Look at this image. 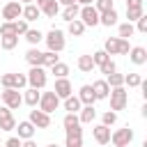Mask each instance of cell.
<instances>
[{
	"mask_svg": "<svg viewBox=\"0 0 147 147\" xmlns=\"http://www.w3.org/2000/svg\"><path fill=\"white\" fill-rule=\"evenodd\" d=\"M103 51L108 55H126L131 51L129 46V39H119V37H108L106 44H103Z\"/></svg>",
	"mask_w": 147,
	"mask_h": 147,
	"instance_id": "6da1fadb",
	"label": "cell"
},
{
	"mask_svg": "<svg viewBox=\"0 0 147 147\" xmlns=\"http://www.w3.org/2000/svg\"><path fill=\"white\" fill-rule=\"evenodd\" d=\"M110 110H124L126 108V103H129V92L124 90V85H119V87H110Z\"/></svg>",
	"mask_w": 147,
	"mask_h": 147,
	"instance_id": "7a4b0ae2",
	"label": "cell"
},
{
	"mask_svg": "<svg viewBox=\"0 0 147 147\" xmlns=\"http://www.w3.org/2000/svg\"><path fill=\"white\" fill-rule=\"evenodd\" d=\"M46 46H48V51H53V53H60V51H64V46H67V39H64V32L62 30H57V28H53L46 37Z\"/></svg>",
	"mask_w": 147,
	"mask_h": 147,
	"instance_id": "3957f363",
	"label": "cell"
},
{
	"mask_svg": "<svg viewBox=\"0 0 147 147\" xmlns=\"http://www.w3.org/2000/svg\"><path fill=\"white\" fill-rule=\"evenodd\" d=\"M25 78H28V85L30 87H37V90H44L46 87V80H48L44 67H30V71H28Z\"/></svg>",
	"mask_w": 147,
	"mask_h": 147,
	"instance_id": "277c9868",
	"label": "cell"
},
{
	"mask_svg": "<svg viewBox=\"0 0 147 147\" xmlns=\"http://www.w3.org/2000/svg\"><path fill=\"white\" fill-rule=\"evenodd\" d=\"M39 110H44V113H55L57 110V106H60V96L51 90V92H41V96H39Z\"/></svg>",
	"mask_w": 147,
	"mask_h": 147,
	"instance_id": "5b68a950",
	"label": "cell"
},
{
	"mask_svg": "<svg viewBox=\"0 0 147 147\" xmlns=\"http://www.w3.org/2000/svg\"><path fill=\"white\" fill-rule=\"evenodd\" d=\"M78 18L83 21L85 28H94V25H99V11L94 9V5H83L80 11H78Z\"/></svg>",
	"mask_w": 147,
	"mask_h": 147,
	"instance_id": "8992f818",
	"label": "cell"
},
{
	"mask_svg": "<svg viewBox=\"0 0 147 147\" xmlns=\"http://www.w3.org/2000/svg\"><path fill=\"white\" fill-rule=\"evenodd\" d=\"M131 140H133V129H129V126L117 129L115 133H110V142H113L115 147H129Z\"/></svg>",
	"mask_w": 147,
	"mask_h": 147,
	"instance_id": "52a82bcc",
	"label": "cell"
},
{
	"mask_svg": "<svg viewBox=\"0 0 147 147\" xmlns=\"http://www.w3.org/2000/svg\"><path fill=\"white\" fill-rule=\"evenodd\" d=\"M2 103H5L9 110H16V108L23 103V94H21L18 90H14V87H5V92H2Z\"/></svg>",
	"mask_w": 147,
	"mask_h": 147,
	"instance_id": "ba28073f",
	"label": "cell"
},
{
	"mask_svg": "<svg viewBox=\"0 0 147 147\" xmlns=\"http://www.w3.org/2000/svg\"><path fill=\"white\" fill-rule=\"evenodd\" d=\"M0 83H2V87L23 90V87L28 85V78H25V74H5V76L0 78Z\"/></svg>",
	"mask_w": 147,
	"mask_h": 147,
	"instance_id": "9c48e42d",
	"label": "cell"
},
{
	"mask_svg": "<svg viewBox=\"0 0 147 147\" xmlns=\"http://www.w3.org/2000/svg\"><path fill=\"white\" fill-rule=\"evenodd\" d=\"M21 14H23V5L16 2V0H9L2 7V18L5 21H16V18H21Z\"/></svg>",
	"mask_w": 147,
	"mask_h": 147,
	"instance_id": "30bf717a",
	"label": "cell"
},
{
	"mask_svg": "<svg viewBox=\"0 0 147 147\" xmlns=\"http://www.w3.org/2000/svg\"><path fill=\"white\" fill-rule=\"evenodd\" d=\"M30 122L34 124V129H48L51 126V115L44 110H30Z\"/></svg>",
	"mask_w": 147,
	"mask_h": 147,
	"instance_id": "8fae6325",
	"label": "cell"
},
{
	"mask_svg": "<svg viewBox=\"0 0 147 147\" xmlns=\"http://www.w3.org/2000/svg\"><path fill=\"white\" fill-rule=\"evenodd\" d=\"M14 129H16V119L11 110L7 106H0V131H14Z\"/></svg>",
	"mask_w": 147,
	"mask_h": 147,
	"instance_id": "7c38bea8",
	"label": "cell"
},
{
	"mask_svg": "<svg viewBox=\"0 0 147 147\" xmlns=\"http://www.w3.org/2000/svg\"><path fill=\"white\" fill-rule=\"evenodd\" d=\"M53 92H55L60 99H67V96L74 92V87H71L69 78H55V87H53Z\"/></svg>",
	"mask_w": 147,
	"mask_h": 147,
	"instance_id": "4fadbf2b",
	"label": "cell"
},
{
	"mask_svg": "<svg viewBox=\"0 0 147 147\" xmlns=\"http://www.w3.org/2000/svg\"><path fill=\"white\" fill-rule=\"evenodd\" d=\"M92 136H94V140H96L99 145H108V142H110V126L96 124V126L92 129Z\"/></svg>",
	"mask_w": 147,
	"mask_h": 147,
	"instance_id": "5bb4252c",
	"label": "cell"
},
{
	"mask_svg": "<svg viewBox=\"0 0 147 147\" xmlns=\"http://www.w3.org/2000/svg\"><path fill=\"white\" fill-rule=\"evenodd\" d=\"M126 55H129V60H131L133 64H138V67L147 62V48H142V46H133Z\"/></svg>",
	"mask_w": 147,
	"mask_h": 147,
	"instance_id": "9a60e30c",
	"label": "cell"
},
{
	"mask_svg": "<svg viewBox=\"0 0 147 147\" xmlns=\"http://www.w3.org/2000/svg\"><path fill=\"white\" fill-rule=\"evenodd\" d=\"M92 90H94V96H96V101H99V99H108V94H110V85L106 83V78H99V80H94V83H92Z\"/></svg>",
	"mask_w": 147,
	"mask_h": 147,
	"instance_id": "2e32d148",
	"label": "cell"
},
{
	"mask_svg": "<svg viewBox=\"0 0 147 147\" xmlns=\"http://www.w3.org/2000/svg\"><path fill=\"white\" fill-rule=\"evenodd\" d=\"M76 96L80 99V103H83V106H94V101H96L92 85H83V87L78 90V94H76Z\"/></svg>",
	"mask_w": 147,
	"mask_h": 147,
	"instance_id": "e0dca14e",
	"label": "cell"
},
{
	"mask_svg": "<svg viewBox=\"0 0 147 147\" xmlns=\"http://www.w3.org/2000/svg\"><path fill=\"white\" fill-rule=\"evenodd\" d=\"M21 16H23V21L32 23V21H37V18L41 16V9H39L34 2H28V5L23 7V14H21Z\"/></svg>",
	"mask_w": 147,
	"mask_h": 147,
	"instance_id": "ac0fdd59",
	"label": "cell"
},
{
	"mask_svg": "<svg viewBox=\"0 0 147 147\" xmlns=\"http://www.w3.org/2000/svg\"><path fill=\"white\" fill-rule=\"evenodd\" d=\"M16 126H18L16 131H18V138H21V140H28V138H32V136H34V131H37V129H34V124H32L30 119H25V122H18Z\"/></svg>",
	"mask_w": 147,
	"mask_h": 147,
	"instance_id": "d6986e66",
	"label": "cell"
},
{
	"mask_svg": "<svg viewBox=\"0 0 147 147\" xmlns=\"http://www.w3.org/2000/svg\"><path fill=\"white\" fill-rule=\"evenodd\" d=\"M25 60H28L30 67H41V62H44V53H41L37 46H32V48L25 53Z\"/></svg>",
	"mask_w": 147,
	"mask_h": 147,
	"instance_id": "ffe728a7",
	"label": "cell"
},
{
	"mask_svg": "<svg viewBox=\"0 0 147 147\" xmlns=\"http://www.w3.org/2000/svg\"><path fill=\"white\" fill-rule=\"evenodd\" d=\"M76 67H78V71H83V74H92V69H94V60H92V55H78Z\"/></svg>",
	"mask_w": 147,
	"mask_h": 147,
	"instance_id": "44dd1931",
	"label": "cell"
},
{
	"mask_svg": "<svg viewBox=\"0 0 147 147\" xmlns=\"http://www.w3.org/2000/svg\"><path fill=\"white\" fill-rule=\"evenodd\" d=\"M78 113H80V115H78L80 124H92V122H94V117H96V110H94V106H83Z\"/></svg>",
	"mask_w": 147,
	"mask_h": 147,
	"instance_id": "7402d4cb",
	"label": "cell"
},
{
	"mask_svg": "<svg viewBox=\"0 0 147 147\" xmlns=\"http://www.w3.org/2000/svg\"><path fill=\"white\" fill-rule=\"evenodd\" d=\"M41 14L48 16V18H55V16L60 14V2H57V0H48V2L41 7Z\"/></svg>",
	"mask_w": 147,
	"mask_h": 147,
	"instance_id": "603a6c76",
	"label": "cell"
},
{
	"mask_svg": "<svg viewBox=\"0 0 147 147\" xmlns=\"http://www.w3.org/2000/svg\"><path fill=\"white\" fill-rule=\"evenodd\" d=\"M99 23H101V25H106V28L115 25V23H117V11H115V7H113V9H108V11H103V14H99Z\"/></svg>",
	"mask_w": 147,
	"mask_h": 147,
	"instance_id": "cb8c5ba5",
	"label": "cell"
},
{
	"mask_svg": "<svg viewBox=\"0 0 147 147\" xmlns=\"http://www.w3.org/2000/svg\"><path fill=\"white\" fill-rule=\"evenodd\" d=\"M18 46V34H5L0 37V48L2 51H14Z\"/></svg>",
	"mask_w": 147,
	"mask_h": 147,
	"instance_id": "d4e9b609",
	"label": "cell"
},
{
	"mask_svg": "<svg viewBox=\"0 0 147 147\" xmlns=\"http://www.w3.org/2000/svg\"><path fill=\"white\" fill-rule=\"evenodd\" d=\"M39 96H41V92H39L37 87H30V90H25V96H23V103H28V106H32V108H37V103H39Z\"/></svg>",
	"mask_w": 147,
	"mask_h": 147,
	"instance_id": "484cf974",
	"label": "cell"
},
{
	"mask_svg": "<svg viewBox=\"0 0 147 147\" xmlns=\"http://www.w3.org/2000/svg\"><path fill=\"white\" fill-rule=\"evenodd\" d=\"M80 108H83V103H80V99H78V96L69 94V96L64 99V110H69V113H78Z\"/></svg>",
	"mask_w": 147,
	"mask_h": 147,
	"instance_id": "4316f807",
	"label": "cell"
},
{
	"mask_svg": "<svg viewBox=\"0 0 147 147\" xmlns=\"http://www.w3.org/2000/svg\"><path fill=\"white\" fill-rule=\"evenodd\" d=\"M78 11H80V7H78V2L76 5H67L64 9H62V18L69 23V21H74V18H78Z\"/></svg>",
	"mask_w": 147,
	"mask_h": 147,
	"instance_id": "83f0119b",
	"label": "cell"
},
{
	"mask_svg": "<svg viewBox=\"0 0 147 147\" xmlns=\"http://www.w3.org/2000/svg\"><path fill=\"white\" fill-rule=\"evenodd\" d=\"M67 30H69L71 37H80V34L85 32V25H83L80 18H74V21H69V28H67Z\"/></svg>",
	"mask_w": 147,
	"mask_h": 147,
	"instance_id": "f1b7e54d",
	"label": "cell"
},
{
	"mask_svg": "<svg viewBox=\"0 0 147 147\" xmlns=\"http://www.w3.org/2000/svg\"><path fill=\"white\" fill-rule=\"evenodd\" d=\"M133 32H136V28H133V23H129V21L117 28V37H119V39H129V37H133Z\"/></svg>",
	"mask_w": 147,
	"mask_h": 147,
	"instance_id": "f546056e",
	"label": "cell"
},
{
	"mask_svg": "<svg viewBox=\"0 0 147 147\" xmlns=\"http://www.w3.org/2000/svg\"><path fill=\"white\" fill-rule=\"evenodd\" d=\"M51 74H53L55 78H67V74H69V64H64V62H55V64L51 67Z\"/></svg>",
	"mask_w": 147,
	"mask_h": 147,
	"instance_id": "4dcf8cb0",
	"label": "cell"
},
{
	"mask_svg": "<svg viewBox=\"0 0 147 147\" xmlns=\"http://www.w3.org/2000/svg\"><path fill=\"white\" fill-rule=\"evenodd\" d=\"M142 14H145L142 7H126V18H129V23H136Z\"/></svg>",
	"mask_w": 147,
	"mask_h": 147,
	"instance_id": "1f68e13d",
	"label": "cell"
},
{
	"mask_svg": "<svg viewBox=\"0 0 147 147\" xmlns=\"http://www.w3.org/2000/svg\"><path fill=\"white\" fill-rule=\"evenodd\" d=\"M106 83H108L110 87H119V85H124V76L117 74V71H113V74L106 76Z\"/></svg>",
	"mask_w": 147,
	"mask_h": 147,
	"instance_id": "d6a6232c",
	"label": "cell"
},
{
	"mask_svg": "<svg viewBox=\"0 0 147 147\" xmlns=\"http://www.w3.org/2000/svg\"><path fill=\"white\" fill-rule=\"evenodd\" d=\"M78 124H80V119H78L76 113H67L64 119H62V126H64V129H74V126H78Z\"/></svg>",
	"mask_w": 147,
	"mask_h": 147,
	"instance_id": "836d02e7",
	"label": "cell"
},
{
	"mask_svg": "<svg viewBox=\"0 0 147 147\" xmlns=\"http://www.w3.org/2000/svg\"><path fill=\"white\" fill-rule=\"evenodd\" d=\"M25 39H28L32 46H37V44L44 39V34H41L39 30H32V28H28V32H25Z\"/></svg>",
	"mask_w": 147,
	"mask_h": 147,
	"instance_id": "e575fe53",
	"label": "cell"
},
{
	"mask_svg": "<svg viewBox=\"0 0 147 147\" xmlns=\"http://www.w3.org/2000/svg\"><path fill=\"white\" fill-rule=\"evenodd\" d=\"M55 62H60V55L53 53V51H46V53H44V62H41V67H48V69H51Z\"/></svg>",
	"mask_w": 147,
	"mask_h": 147,
	"instance_id": "d590c367",
	"label": "cell"
},
{
	"mask_svg": "<svg viewBox=\"0 0 147 147\" xmlns=\"http://www.w3.org/2000/svg\"><path fill=\"white\" fill-rule=\"evenodd\" d=\"M140 83H142L140 74H126L124 76V85H129V87H140Z\"/></svg>",
	"mask_w": 147,
	"mask_h": 147,
	"instance_id": "8d00e7d4",
	"label": "cell"
},
{
	"mask_svg": "<svg viewBox=\"0 0 147 147\" xmlns=\"http://www.w3.org/2000/svg\"><path fill=\"white\" fill-rule=\"evenodd\" d=\"M115 5H113V0H94V9L99 11V14H103V11H108V9H113Z\"/></svg>",
	"mask_w": 147,
	"mask_h": 147,
	"instance_id": "74e56055",
	"label": "cell"
},
{
	"mask_svg": "<svg viewBox=\"0 0 147 147\" xmlns=\"http://www.w3.org/2000/svg\"><path fill=\"white\" fill-rule=\"evenodd\" d=\"M92 60H94V67H101L106 60H110V55L106 51H96V53H92Z\"/></svg>",
	"mask_w": 147,
	"mask_h": 147,
	"instance_id": "f35d334b",
	"label": "cell"
},
{
	"mask_svg": "<svg viewBox=\"0 0 147 147\" xmlns=\"http://www.w3.org/2000/svg\"><path fill=\"white\" fill-rule=\"evenodd\" d=\"M28 28H30L28 21H23V18H16V21H14V32H16V34H25Z\"/></svg>",
	"mask_w": 147,
	"mask_h": 147,
	"instance_id": "ab89813d",
	"label": "cell"
},
{
	"mask_svg": "<svg viewBox=\"0 0 147 147\" xmlns=\"http://www.w3.org/2000/svg\"><path fill=\"white\" fill-rule=\"evenodd\" d=\"M101 119H103V122H101V124H106V126H113V124H115V122H117V113H115V110H106V113H103V117H101Z\"/></svg>",
	"mask_w": 147,
	"mask_h": 147,
	"instance_id": "60d3db41",
	"label": "cell"
},
{
	"mask_svg": "<svg viewBox=\"0 0 147 147\" xmlns=\"http://www.w3.org/2000/svg\"><path fill=\"white\" fill-rule=\"evenodd\" d=\"M5 34H16L14 32V21H5L0 25V37H5Z\"/></svg>",
	"mask_w": 147,
	"mask_h": 147,
	"instance_id": "b9f144b4",
	"label": "cell"
},
{
	"mask_svg": "<svg viewBox=\"0 0 147 147\" xmlns=\"http://www.w3.org/2000/svg\"><path fill=\"white\" fill-rule=\"evenodd\" d=\"M99 69H101V74H106V76H108V74H113V71H117V67H115V62H113V60H106Z\"/></svg>",
	"mask_w": 147,
	"mask_h": 147,
	"instance_id": "7bdbcfd3",
	"label": "cell"
},
{
	"mask_svg": "<svg viewBox=\"0 0 147 147\" xmlns=\"http://www.w3.org/2000/svg\"><path fill=\"white\" fill-rule=\"evenodd\" d=\"M133 28H136L138 32H142V34H145V32H147V16L142 14V16H140V18L136 21V25H133Z\"/></svg>",
	"mask_w": 147,
	"mask_h": 147,
	"instance_id": "ee69618b",
	"label": "cell"
},
{
	"mask_svg": "<svg viewBox=\"0 0 147 147\" xmlns=\"http://www.w3.org/2000/svg\"><path fill=\"white\" fill-rule=\"evenodd\" d=\"M64 131H67V138H83V129H80V124L74 126V129H64Z\"/></svg>",
	"mask_w": 147,
	"mask_h": 147,
	"instance_id": "f6af8a7d",
	"label": "cell"
},
{
	"mask_svg": "<svg viewBox=\"0 0 147 147\" xmlns=\"http://www.w3.org/2000/svg\"><path fill=\"white\" fill-rule=\"evenodd\" d=\"M67 147H83V138H67Z\"/></svg>",
	"mask_w": 147,
	"mask_h": 147,
	"instance_id": "bcb514c9",
	"label": "cell"
},
{
	"mask_svg": "<svg viewBox=\"0 0 147 147\" xmlns=\"http://www.w3.org/2000/svg\"><path fill=\"white\" fill-rule=\"evenodd\" d=\"M5 145H7V147H21V138H18V136H14V138H9Z\"/></svg>",
	"mask_w": 147,
	"mask_h": 147,
	"instance_id": "7dc6e473",
	"label": "cell"
},
{
	"mask_svg": "<svg viewBox=\"0 0 147 147\" xmlns=\"http://www.w3.org/2000/svg\"><path fill=\"white\" fill-rule=\"evenodd\" d=\"M21 147H37V142L32 138H28V140H21Z\"/></svg>",
	"mask_w": 147,
	"mask_h": 147,
	"instance_id": "c3c4849f",
	"label": "cell"
},
{
	"mask_svg": "<svg viewBox=\"0 0 147 147\" xmlns=\"http://www.w3.org/2000/svg\"><path fill=\"white\" fill-rule=\"evenodd\" d=\"M126 7H142V0H126Z\"/></svg>",
	"mask_w": 147,
	"mask_h": 147,
	"instance_id": "681fc988",
	"label": "cell"
},
{
	"mask_svg": "<svg viewBox=\"0 0 147 147\" xmlns=\"http://www.w3.org/2000/svg\"><path fill=\"white\" fill-rule=\"evenodd\" d=\"M60 5H64V7L67 5H76V0H60Z\"/></svg>",
	"mask_w": 147,
	"mask_h": 147,
	"instance_id": "f907efd6",
	"label": "cell"
},
{
	"mask_svg": "<svg viewBox=\"0 0 147 147\" xmlns=\"http://www.w3.org/2000/svg\"><path fill=\"white\" fill-rule=\"evenodd\" d=\"M46 2H48V0H37V2H34V5H37V7H39V9H41V7H44V5H46Z\"/></svg>",
	"mask_w": 147,
	"mask_h": 147,
	"instance_id": "816d5d0a",
	"label": "cell"
},
{
	"mask_svg": "<svg viewBox=\"0 0 147 147\" xmlns=\"http://www.w3.org/2000/svg\"><path fill=\"white\" fill-rule=\"evenodd\" d=\"M76 2H78V5H92L94 0H76Z\"/></svg>",
	"mask_w": 147,
	"mask_h": 147,
	"instance_id": "f5cc1de1",
	"label": "cell"
},
{
	"mask_svg": "<svg viewBox=\"0 0 147 147\" xmlns=\"http://www.w3.org/2000/svg\"><path fill=\"white\" fill-rule=\"evenodd\" d=\"M16 2H25L28 5V2H34V0H16Z\"/></svg>",
	"mask_w": 147,
	"mask_h": 147,
	"instance_id": "db71d44e",
	"label": "cell"
},
{
	"mask_svg": "<svg viewBox=\"0 0 147 147\" xmlns=\"http://www.w3.org/2000/svg\"><path fill=\"white\" fill-rule=\"evenodd\" d=\"M46 147H60V145H55V142H51V145H46Z\"/></svg>",
	"mask_w": 147,
	"mask_h": 147,
	"instance_id": "11a10c76",
	"label": "cell"
},
{
	"mask_svg": "<svg viewBox=\"0 0 147 147\" xmlns=\"http://www.w3.org/2000/svg\"><path fill=\"white\" fill-rule=\"evenodd\" d=\"M5 147H7V145H5Z\"/></svg>",
	"mask_w": 147,
	"mask_h": 147,
	"instance_id": "9f6ffc18",
	"label": "cell"
}]
</instances>
